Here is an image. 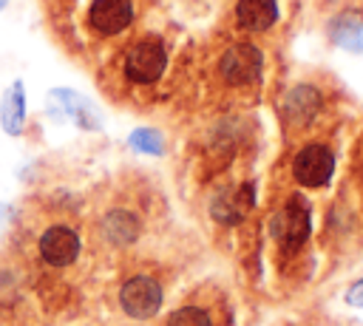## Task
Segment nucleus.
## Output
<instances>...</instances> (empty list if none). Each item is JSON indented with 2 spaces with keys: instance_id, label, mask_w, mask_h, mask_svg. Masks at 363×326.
<instances>
[{
  "instance_id": "1",
  "label": "nucleus",
  "mask_w": 363,
  "mask_h": 326,
  "mask_svg": "<svg viewBox=\"0 0 363 326\" xmlns=\"http://www.w3.org/2000/svg\"><path fill=\"white\" fill-rule=\"evenodd\" d=\"M0 247L34 289L48 326L88 317L105 275L91 252L82 196L45 187L26 193Z\"/></svg>"
},
{
  "instance_id": "2",
  "label": "nucleus",
  "mask_w": 363,
  "mask_h": 326,
  "mask_svg": "<svg viewBox=\"0 0 363 326\" xmlns=\"http://www.w3.org/2000/svg\"><path fill=\"white\" fill-rule=\"evenodd\" d=\"M91 252L102 269L167 238L173 224L170 198L156 173L125 164L94 181L82 196Z\"/></svg>"
},
{
  "instance_id": "3",
  "label": "nucleus",
  "mask_w": 363,
  "mask_h": 326,
  "mask_svg": "<svg viewBox=\"0 0 363 326\" xmlns=\"http://www.w3.org/2000/svg\"><path fill=\"white\" fill-rule=\"evenodd\" d=\"M193 261V238L176 227L153 247L116 261L102 278L99 303L119 326H150L179 292Z\"/></svg>"
},
{
  "instance_id": "4",
  "label": "nucleus",
  "mask_w": 363,
  "mask_h": 326,
  "mask_svg": "<svg viewBox=\"0 0 363 326\" xmlns=\"http://www.w3.org/2000/svg\"><path fill=\"white\" fill-rule=\"evenodd\" d=\"M170 68V40L162 31H130L99 71L102 91L128 108H147Z\"/></svg>"
},
{
  "instance_id": "5",
  "label": "nucleus",
  "mask_w": 363,
  "mask_h": 326,
  "mask_svg": "<svg viewBox=\"0 0 363 326\" xmlns=\"http://www.w3.org/2000/svg\"><path fill=\"white\" fill-rule=\"evenodd\" d=\"M201 91L207 113H233L255 105L264 85V51L250 37H235L218 45L204 62Z\"/></svg>"
},
{
  "instance_id": "6",
  "label": "nucleus",
  "mask_w": 363,
  "mask_h": 326,
  "mask_svg": "<svg viewBox=\"0 0 363 326\" xmlns=\"http://www.w3.org/2000/svg\"><path fill=\"white\" fill-rule=\"evenodd\" d=\"M264 224H267L275 275L289 283L301 281L306 275L309 244H312V204L306 193L272 179Z\"/></svg>"
},
{
  "instance_id": "7",
  "label": "nucleus",
  "mask_w": 363,
  "mask_h": 326,
  "mask_svg": "<svg viewBox=\"0 0 363 326\" xmlns=\"http://www.w3.org/2000/svg\"><path fill=\"white\" fill-rule=\"evenodd\" d=\"M150 326H238V312L224 281L199 278L179 289Z\"/></svg>"
},
{
  "instance_id": "8",
  "label": "nucleus",
  "mask_w": 363,
  "mask_h": 326,
  "mask_svg": "<svg viewBox=\"0 0 363 326\" xmlns=\"http://www.w3.org/2000/svg\"><path fill=\"white\" fill-rule=\"evenodd\" d=\"M332 96L323 85L312 79L292 82L278 99V125L284 147H292L312 136H326L332 128Z\"/></svg>"
},
{
  "instance_id": "9",
  "label": "nucleus",
  "mask_w": 363,
  "mask_h": 326,
  "mask_svg": "<svg viewBox=\"0 0 363 326\" xmlns=\"http://www.w3.org/2000/svg\"><path fill=\"white\" fill-rule=\"evenodd\" d=\"M335 150L337 147L329 139V133L326 136H312V139H303V142L286 147L284 170L275 173V181H284V184L298 187L303 193L329 187V181L335 176V164H337Z\"/></svg>"
},
{
  "instance_id": "10",
  "label": "nucleus",
  "mask_w": 363,
  "mask_h": 326,
  "mask_svg": "<svg viewBox=\"0 0 363 326\" xmlns=\"http://www.w3.org/2000/svg\"><path fill=\"white\" fill-rule=\"evenodd\" d=\"M0 326H48V317L17 269L9 252L0 247Z\"/></svg>"
},
{
  "instance_id": "11",
  "label": "nucleus",
  "mask_w": 363,
  "mask_h": 326,
  "mask_svg": "<svg viewBox=\"0 0 363 326\" xmlns=\"http://www.w3.org/2000/svg\"><path fill=\"white\" fill-rule=\"evenodd\" d=\"M142 11V0H88L82 14V31L94 45H111L125 40Z\"/></svg>"
},
{
  "instance_id": "12",
  "label": "nucleus",
  "mask_w": 363,
  "mask_h": 326,
  "mask_svg": "<svg viewBox=\"0 0 363 326\" xmlns=\"http://www.w3.org/2000/svg\"><path fill=\"white\" fill-rule=\"evenodd\" d=\"M230 20L241 37L267 34L278 23V0H235Z\"/></svg>"
},
{
  "instance_id": "13",
  "label": "nucleus",
  "mask_w": 363,
  "mask_h": 326,
  "mask_svg": "<svg viewBox=\"0 0 363 326\" xmlns=\"http://www.w3.org/2000/svg\"><path fill=\"white\" fill-rule=\"evenodd\" d=\"M0 122L6 128V133L17 136L26 125V88L23 82H11L9 91L3 94V102H0Z\"/></svg>"
},
{
  "instance_id": "14",
  "label": "nucleus",
  "mask_w": 363,
  "mask_h": 326,
  "mask_svg": "<svg viewBox=\"0 0 363 326\" xmlns=\"http://www.w3.org/2000/svg\"><path fill=\"white\" fill-rule=\"evenodd\" d=\"M51 99H57L60 108L65 111V116H71L77 125H82V128L94 125V113H91L88 102L79 94H74V91H51Z\"/></svg>"
},
{
  "instance_id": "15",
  "label": "nucleus",
  "mask_w": 363,
  "mask_h": 326,
  "mask_svg": "<svg viewBox=\"0 0 363 326\" xmlns=\"http://www.w3.org/2000/svg\"><path fill=\"white\" fill-rule=\"evenodd\" d=\"M349 187H352V198L363 215V130L357 133L352 153H349Z\"/></svg>"
},
{
  "instance_id": "16",
  "label": "nucleus",
  "mask_w": 363,
  "mask_h": 326,
  "mask_svg": "<svg viewBox=\"0 0 363 326\" xmlns=\"http://www.w3.org/2000/svg\"><path fill=\"white\" fill-rule=\"evenodd\" d=\"M335 43H340L343 48H352V51H363V26L352 17H343L335 23V31H332Z\"/></svg>"
},
{
  "instance_id": "17",
  "label": "nucleus",
  "mask_w": 363,
  "mask_h": 326,
  "mask_svg": "<svg viewBox=\"0 0 363 326\" xmlns=\"http://www.w3.org/2000/svg\"><path fill=\"white\" fill-rule=\"evenodd\" d=\"M130 147H136L139 153L156 156V153H162L164 142H162V133H159V130H153V128H139V130L130 133Z\"/></svg>"
},
{
  "instance_id": "18",
  "label": "nucleus",
  "mask_w": 363,
  "mask_h": 326,
  "mask_svg": "<svg viewBox=\"0 0 363 326\" xmlns=\"http://www.w3.org/2000/svg\"><path fill=\"white\" fill-rule=\"evenodd\" d=\"M74 3L77 0H43V11L48 14V20L54 23V28L65 26L74 14Z\"/></svg>"
},
{
  "instance_id": "19",
  "label": "nucleus",
  "mask_w": 363,
  "mask_h": 326,
  "mask_svg": "<svg viewBox=\"0 0 363 326\" xmlns=\"http://www.w3.org/2000/svg\"><path fill=\"white\" fill-rule=\"evenodd\" d=\"M346 303H349V306H363V278L354 281V283L346 289Z\"/></svg>"
},
{
  "instance_id": "20",
  "label": "nucleus",
  "mask_w": 363,
  "mask_h": 326,
  "mask_svg": "<svg viewBox=\"0 0 363 326\" xmlns=\"http://www.w3.org/2000/svg\"><path fill=\"white\" fill-rule=\"evenodd\" d=\"M62 326H119V323H113L111 317H79V320H71V323H62Z\"/></svg>"
},
{
  "instance_id": "21",
  "label": "nucleus",
  "mask_w": 363,
  "mask_h": 326,
  "mask_svg": "<svg viewBox=\"0 0 363 326\" xmlns=\"http://www.w3.org/2000/svg\"><path fill=\"white\" fill-rule=\"evenodd\" d=\"M6 3H9V0H0V11H3V9H6Z\"/></svg>"
}]
</instances>
